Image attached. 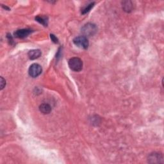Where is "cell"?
I'll return each mask as SVG.
<instances>
[{"label":"cell","instance_id":"cell-1","mask_svg":"<svg viewBox=\"0 0 164 164\" xmlns=\"http://www.w3.org/2000/svg\"><path fill=\"white\" fill-rule=\"evenodd\" d=\"M69 66L70 69L75 71V72H79L82 70L83 68V62L80 58L77 57H74L71 58L69 60Z\"/></svg>","mask_w":164,"mask_h":164},{"label":"cell","instance_id":"cell-2","mask_svg":"<svg viewBox=\"0 0 164 164\" xmlns=\"http://www.w3.org/2000/svg\"><path fill=\"white\" fill-rule=\"evenodd\" d=\"M98 29L95 24L92 23H87L84 25L82 28V32L85 37L93 36L97 32Z\"/></svg>","mask_w":164,"mask_h":164},{"label":"cell","instance_id":"cell-3","mask_svg":"<svg viewBox=\"0 0 164 164\" xmlns=\"http://www.w3.org/2000/svg\"><path fill=\"white\" fill-rule=\"evenodd\" d=\"M74 44L79 48L86 49L89 47V41L85 36H79L76 37L73 40Z\"/></svg>","mask_w":164,"mask_h":164},{"label":"cell","instance_id":"cell-4","mask_svg":"<svg viewBox=\"0 0 164 164\" xmlns=\"http://www.w3.org/2000/svg\"><path fill=\"white\" fill-rule=\"evenodd\" d=\"M42 67L38 64H32L28 70L29 74L32 78H36L42 73Z\"/></svg>","mask_w":164,"mask_h":164},{"label":"cell","instance_id":"cell-5","mask_svg":"<svg viewBox=\"0 0 164 164\" xmlns=\"http://www.w3.org/2000/svg\"><path fill=\"white\" fill-rule=\"evenodd\" d=\"M148 162L149 163H163V156L160 153H153L149 154L148 157Z\"/></svg>","mask_w":164,"mask_h":164},{"label":"cell","instance_id":"cell-6","mask_svg":"<svg viewBox=\"0 0 164 164\" xmlns=\"http://www.w3.org/2000/svg\"><path fill=\"white\" fill-rule=\"evenodd\" d=\"M32 33V30H29V29H21V30H17L14 33V36L19 39H23V38L28 37Z\"/></svg>","mask_w":164,"mask_h":164},{"label":"cell","instance_id":"cell-7","mask_svg":"<svg viewBox=\"0 0 164 164\" xmlns=\"http://www.w3.org/2000/svg\"><path fill=\"white\" fill-rule=\"evenodd\" d=\"M28 55L30 60H35L41 56V51L39 49H32L28 52Z\"/></svg>","mask_w":164,"mask_h":164},{"label":"cell","instance_id":"cell-8","mask_svg":"<svg viewBox=\"0 0 164 164\" xmlns=\"http://www.w3.org/2000/svg\"><path fill=\"white\" fill-rule=\"evenodd\" d=\"M39 110L44 114H49L51 112V107L49 104L43 103L40 105Z\"/></svg>","mask_w":164,"mask_h":164},{"label":"cell","instance_id":"cell-9","mask_svg":"<svg viewBox=\"0 0 164 164\" xmlns=\"http://www.w3.org/2000/svg\"><path fill=\"white\" fill-rule=\"evenodd\" d=\"M132 3L131 1H124L123 3V10L127 12H131L132 10Z\"/></svg>","mask_w":164,"mask_h":164},{"label":"cell","instance_id":"cell-10","mask_svg":"<svg viewBox=\"0 0 164 164\" xmlns=\"http://www.w3.org/2000/svg\"><path fill=\"white\" fill-rule=\"evenodd\" d=\"M35 20L37 22L44 25V26H47L48 25V19L45 17H40V16H37L35 18Z\"/></svg>","mask_w":164,"mask_h":164},{"label":"cell","instance_id":"cell-11","mask_svg":"<svg viewBox=\"0 0 164 164\" xmlns=\"http://www.w3.org/2000/svg\"><path fill=\"white\" fill-rule=\"evenodd\" d=\"M94 4H95L94 2H92L90 4H89V5H87L86 7H84L82 10V14H85L88 13V12H89L92 9V8H93V7L94 6Z\"/></svg>","mask_w":164,"mask_h":164},{"label":"cell","instance_id":"cell-12","mask_svg":"<svg viewBox=\"0 0 164 164\" xmlns=\"http://www.w3.org/2000/svg\"><path fill=\"white\" fill-rule=\"evenodd\" d=\"M6 85V81L3 77H1V90H3V88Z\"/></svg>","mask_w":164,"mask_h":164},{"label":"cell","instance_id":"cell-13","mask_svg":"<svg viewBox=\"0 0 164 164\" xmlns=\"http://www.w3.org/2000/svg\"><path fill=\"white\" fill-rule=\"evenodd\" d=\"M50 37H51V39L53 42V43H58V39L54 35L51 34V35H50Z\"/></svg>","mask_w":164,"mask_h":164}]
</instances>
